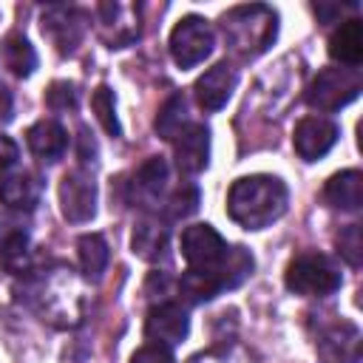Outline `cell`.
<instances>
[{
  "mask_svg": "<svg viewBox=\"0 0 363 363\" xmlns=\"http://www.w3.org/2000/svg\"><path fill=\"white\" fill-rule=\"evenodd\" d=\"M190 332V320H187V312L179 306V303H159L147 312V320H145V337L150 343H159V346H176L187 337Z\"/></svg>",
  "mask_w": 363,
  "mask_h": 363,
  "instance_id": "obj_10",
  "label": "cell"
},
{
  "mask_svg": "<svg viewBox=\"0 0 363 363\" xmlns=\"http://www.w3.org/2000/svg\"><path fill=\"white\" fill-rule=\"evenodd\" d=\"M213 272H216L221 289H235L241 281L250 278V272H252V255L244 247H227L221 264Z\"/></svg>",
  "mask_w": 363,
  "mask_h": 363,
  "instance_id": "obj_23",
  "label": "cell"
},
{
  "mask_svg": "<svg viewBox=\"0 0 363 363\" xmlns=\"http://www.w3.org/2000/svg\"><path fill=\"white\" fill-rule=\"evenodd\" d=\"M91 108L99 119V125L111 133V136H119L122 128H119V119H116V105H113V91L108 85H99L91 96Z\"/></svg>",
  "mask_w": 363,
  "mask_h": 363,
  "instance_id": "obj_27",
  "label": "cell"
},
{
  "mask_svg": "<svg viewBox=\"0 0 363 363\" xmlns=\"http://www.w3.org/2000/svg\"><path fill=\"white\" fill-rule=\"evenodd\" d=\"M221 28L227 43L244 54V57H255L261 51H267L275 43L278 34V14L269 6L252 3V6H235L221 17Z\"/></svg>",
  "mask_w": 363,
  "mask_h": 363,
  "instance_id": "obj_2",
  "label": "cell"
},
{
  "mask_svg": "<svg viewBox=\"0 0 363 363\" xmlns=\"http://www.w3.org/2000/svg\"><path fill=\"white\" fill-rule=\"evenodd\" d=\"M167 210H170L173 218H187L190 213L199 210V190H196L193 184H182V187L170 196Z\"/></svg>",
  "mask_w": 363,
  "mask_h": 363,
  "instance_id": "obj_29",
  "label": "cell"
},
{
  "mask_svg": "<svg viewBox=\"0 0 363 363\" xmlns=\"http://www.w3.org/2000/svg\"><path fill=\"white\" fill-rule=\"evenodd\" d=\"M3 60L11 74L17 77H31L37 68V51L23 34H9L3 43Z\"/></svg>",
  "mask_w": 363,
  "mask_h": 363,
  "instance_id": "obj_24",
  "label": "cell"
},
{
  "mask_svg": "<svg viewBox=\"0 0 363 363\" xmlns=\"http://www.w3.org/2000/svg\"><path fill=\"white\" fill-rule=\"evenodd\" d=\"M284 284L295 295L323 298V295H332L335 289H340L343 278H340V269L335 267V261L326 258L323 252H301L286 264Z\"/></svg>",
  "mask_w": 363,
  "mask_h": 363,
  "instance_id": "obj_3",
  "label": "cell"
},
{
  "mask_svg": "<svg viewBox=\"0 0 363 363\" xmlns=\"http://www.w3.org/2000/svg\"><path fill=\"white\" fill-rule=\"evenodd\" d=\"M210 159V128L207 125H187L176 136V164L182 173L196 176L207 167Z\"/></svg>",
  "mask_w": 363,
  "mask_h": 363,
  "instance_id": "obj_13",
  "label": "cell"
},
{
  "mask_svg": "<svg viewBox=\"0 0 363 363\" xmlns=\"http://www.w3.org/2000/svg\"><path fill=\"white\" fill-rule=\"evenodd\" d=\"M323 199L329 207L352 213L360 210L363 204V173L360 170H340L326 179L323 184Z\"/></svg>",
  "mask_w": 363,
  "mask_h": 363,
  "instance_id": "obj_16",
  "label": "cell"
},
{
  "mask_svg": "<svg viewBox=\"0 0 363 363\" xmlns=\"http://www.w3.org/2000/svg\"><path fill=\"white\" fill-rule=\"evenodd\" d=\"M125 11H128V6H122V3H102L99 6V31L111 48H122L139 37V20L122 23Z\"/></svg>",
  "mask_w": 363,
  "mask_h": 363,
  "instance_id": "obj_18",
  "label": "cell"
},
{
  "mask_svg": "<svg viewBox=\"0 0 363 363\" xmlns=\"http://www.w3.org/2000/svg\"><path fill=\"white\" fill-rule=\"evenodd\" d=\"M235 82H238L235 68H233L230 62H216L213 68H207V71L196 79V85H193L196 102H199L204 111H221V108L227 105V99L233 96Z\"/></svg>",
  "mask_w": 363,
  "mask_h": 363,
  "instance_id": "obj_11",
  "label": "cell"
},
{
  "mask_svg": "<svg viewBox=\"0 0 363 363\" xmlns=\"http://www.w3.org/2000/svg\"><path fill=\"white\" fill-rule=\"evenodd\" d=\"M40 190L43 184L31 170H17L0 179V201L9 210H20V213L34 210L40 201Z\"/></svg>",
  "mask_w": 363,
  "mask_h": 363,
  "instance_id": "obj_14",
  "label": "cell"
},
{
  "mask_svg": "<svg viewBox=\"0 0 363 363\" xmlns=\"http://www.w3.org/2000/svg\"><path fill=\"white\" fill-rule=\"evenodd\" d=\"M17 156H20V147L14 145V139H9V136H0V176L17 162Z\"/></svg>",
  "mask_w": 363,
  "mask_h": 363,
  "instance_id": "obj_32",
  "label": "cell"
},
{
  "mask_svg": "<svg viewBox=\"0 0 363 363\" xmlns=\"http://www.w3.org/2000/svg\"><path fill=\"white\" fill-rule=\"evenodd\" d=\"M60 210L71 224H85L96 216V182L88 170L74 167L60 182Z\"/></svg>",
  "mask_w": 363,
  "mask_h": 363,
  "instance_id": "obj_6",
  "label": "cell"
},
{
  "mask_svg": "<svg viewBox=\"0 0 363 363\" xmlns=\"http://www.w3.org/2000/svg\"><path fill=\"white\" fill-rule=\"evenodd\" d=\"M289 190L278 176L252 173L233 182L227 193V213L244 230H264L286 213Z\"/></svg>",
  "mask_w": 363,
  "mask_h": 363,
  "instance_id": "obj_1",
  "label": "cell"
},
{
  "mask_svg": "<svg viewBox=\"0 0 363 363\" xmlns=\"http://www.w3.org/2000/svg\"><path fill=\"white\" fill-rule=\"evenodd\" d=\"M28 139V150L40 159V162H57L62 159L65 147H68V133L57 119H40L28 128L26 133Z\"/></svg>",
  "mask_w": 363,
  "mask_h": 363,
  "instance_id": "obj_15",
  "label": "cell"
},
{
  "mask_svg": "<svg viewBox=\"0 0 363 363\" xmlns=\"http://www.w3.org/2000/svg\"><path fill=\"white\" fill-rule=\"evenodd\" d=\"M11 119V96L6 91H0V122Z\"/></svg>",
  "mask_w": 363,
  "mask_h": 363,
  "instance_id": "obj_34",
  "label": "cell"
},
{
  "mask_svg": "<svg viewBox=\"0 0 363 363\" xmlns=\"http://www.w3.org/2000/svg\"><path fill=\"white\" fill-rule=\"evenodd\" d=\"M77 252H79V267L85 272L88 281H99L102 272L108 269V241L99 235V233H85L79 241H77Z\"/></svg>",
  "mask_w": 363,
  "mask_h": 363,
  "instance_id": "obj_21",
  "label": "cell"
},
{
  "mask_svg": "<svg viewBox=\"0 0 363 363\" xmlns=\"http://www.w3.org/2000/svg\"><path fill=\"white\" fill-rule=\"evenodd\" d=\"M363 88L360 71L357 68H323L315 74L306 91V102L318 111H340L352 99H357Z\"/></svg>",
  "mask_w": 363,
  "mask_h": 363,
  "instance_id": "obj_4",
  "label": "cell"
},
{
  "mask_svg": "<svg viewBox=\"0 0 363 363\" xmlns=\"http://www.w3.org/2000/svg\"><path fill=\"white\" fill-rule=\"evenodd\" d=\"M337 252L349 267H360L363 261V238H360V224H346L337 235Z\"/></svg>",
  "mask_w": 363,
  "mask_h": 363,
  "instance_id": "obj_28",
  "label": "cell"
},
{
  "mask_svg": "<svg viewBox=\"0 0 363 363\" xmlns=\"http://www.w3.org/2000/svg\"><path fill=\"white\" fill-rule=\"evenodd\" d=\"M190 122H187V99H184V94H170L164 99V105L159 108V113H156V122H153L156 133L162 139H167V142H176V136Z\"/></svg>",
  "mask_w": 363,
  "mask_h": 363,
  "instance_id": "obj_22",
  "label": "cell"
},
{
  "mask_svg": "<svg viewBox=\"0 0 363 363\" xmlns=\"http://www.w3.org/2000/svg\"><path fill=\"white\" fill-rule=\"evenodd\" d=\"M340 136V128L326 119V116H306L295 125V133H292V147L295 153L303 159V162H318L323 159L335 142Z\"/></svg>",
  "mask_w": 363,
  "mask_h": 363,
  "instance_id": "obj_9",
  "label": "cell"
},
{
  "mask_svg": "<svg viewBox=\"0 0 363 363\" xmlns=\"http://www.w3.org/2000/svg\"><path fill=\"white\" fill-rule=\"evenodd\" d=\"M312 9H315V14H318L320 23H335L340 17V11H343L337 3H315Z\"/></svg>",
  "mask_w": 363,
  "mask_h": 363,
  "instance_id": "obj_33",
  "label": "cell"
},
{
  "mask_svg": "<svg viewBox=\"0 0 363 363\" xmlns=\"http://www.w3.org/2000/svg\"><path fill=\"white\" fill-rule=\"evenodd\" d=\"M130 250H133V255H139L145 261H159L167 250V227H162L153 218H142L133 227Z\"/></svg>",
  "mask_w": 363,
  "mask_h": 363,
  "instance_id": "obj_19",
  "label": "cell"
},
{
  "mask_svg": "<svg viewBox=\"0 0 363 363\" xmlns=\"http://www.w3.org/2000/svg\"><path fill=\"white\" fill-rule=\"evenodd\" d=\"M28 250V233L20 221L11 218H0V258L11 267L14 261H20Z\"/></svg>",
  "mask_w": 363,
  "mask_h": 363,
  "instance_id": "obj_26",
  "label": "cell"
},
{
  "mask_svg": "<svg viewBox=\"0 0 363 363\" xmlns=\"http://www.w3.org/2000/svg\"><path fill=\"white\" fill-rule=\"evenodd\" d=\"M216 45V34L210 23L199 14L182 17L170 31V57L179 68H193L210 57Z\"/></svg>",
  "mask_w": 363,
  "mask_h": 363,
  "instance_id": "obj_5",
  "label": "cell"
},
{
  "mask_svg": "<svg viewBox=\"0 0 363 363\" xmlns=\"http://www.w3.org/2000/svg\"><path fill=\"white\" fill-rule=\"evenodd\" d=\"M45 105L51 111H68V108H77V88L65 79H57L48 85L45 91Z\"/></svg>",
  "mask_w": 363,
  "mask_h": 363,
  "instance_id": "obj_30",
  "label": "cell"
},
{
  "mask_svg": "<svg viewBox=\"0 0 363 363\" xmlns=\"http://www.w3.org/2000/svg\"><path fill=\"white\" fill-rule=\"evenodd\" d=\"M82 31H85V14L79 9L51 6L43 14V34H48L62 54L77 48V43L82 40Z\"/></svg>",
  "mask_w": 363,
  "mask_h": 363,
  "instance_id": "obj_12",
  "label": "cell"
},
{
  "mask_svg": "<svg viewBox=\"0 0 363 363\" xmlns=\"http://www.w3.org/2000/svg\"><path fill=\"white\" fill-rule=\"evenodd\" d=\"M179 292L190 301V303H201V301H210L221 292V284L216 278V272H207V269H187L182 278H179Z\"/></svg>",
  "mask_w": 363,
  "mask_h": 363,
  "instance_id": "obj_25",
  "label": "cell"
},
{
  "mask_svg": "<svg viewBox=\"0 0 363 363\" xmlns=\"http://www.w3.org/2000/svg\"><path fill=\"white\" fill-rule=\"evenodd\" d=\"M227 252V241L210 224H193L182 233V255L187 269H207L213 272Z\"/></svg>",
  "mask_w": 363,
  "mask_h": 363,
  "instance_id": "obj_8",
  "label": "cell"
},
{
  "mask_svg": "<svg viewBox=\"0 0 363 363\" xmlns=\"http://www.w3.org/2000/svg\"><path fill=\"white\" fill-rule=\"evenodd\" d=\"M315 349L323 363H360V329L352 320L320 323Z\"/></svg>",
  "mask_w": 363,
  "mask_h": 363,
  "instance_id": "obj_7",
  "label": "cell"
},
{
  "mask_svg": "<svg viewBox=\"0 0 363 363\" xmlns=\"http://www.w3.org/2000/svg\"><path fill=\"white\" fill-rule=\"evenodd\" d=\"M329 57L337 60L346 68H357L363 60V23L360 20H343L337 31L329 37Z\"/></svg>",
  "mask_w": 363,
  "mask_h": 363,
  "instance_id": "obj_17",
  "label": "cell"
},
{
  "mask_svg": "<svg viewBox=\"0 0 363 363\" xmlns=\"http://www.w3.org/2000/svg\"><path fill=\"white\" fill-rule=\"evenodd\" d=\"M130 363H176L173 360V352L167 346H159V343H145L142 349H136L130 354Z\"/></svg>",
  "mask_w": 363,
  "mask_h": 363,
  "instance_id": "obj_31",
  "label": "cell"
},
{
  "mask_svg": "<svg viewBox=\"0 0 363 363\" xmlns=\"http://www.w3.org/2000/svg\"><path fill=\"white\" fill-rule=\"evenodd\" d=\"M164 182H167V164L164 159L159 156H150L147 162L139 164V170L133 173V196L145 204H153L162 190H164Z\"/></svg>",
  "mask_w": 363,
  "mask_h": 363,
  "instance_id": "obj_20",
  "label": "cell"
}]
</instances>
